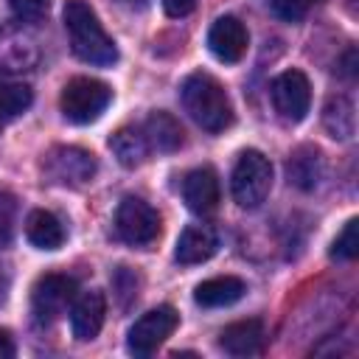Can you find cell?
Here are the masks:
<instances>
[{
	"instance_id": "1",
	"label": "cell",
	"mask_w": 359,
	"mask_h": 359,
	"mask_svg": "<svg viewBox=\"0 0 359 359\" xmlns=\"http://www.w3.org/2000/svg\"><path fill=\"white\" fill-rule=\"evenodd\" d=\"M65 28L70 36L73 53L87 65H112L118 62V48L112 36L98 22L95 11L84 0H67L65 6Z\"/></svg>"
},
{
	"instance_id": "2",
	"label": "cell",
	"mask_w": 359,
	"mask_h": 359,
	"mask_svg": "<svg viewBox=\"0 0 359 359\" xmlns=\"http://www.w3.org/2000/svg\"><path fill=\"white\" fill-rule=\"evenodd\" d=\"M180 98L185 112L205 132H224L233 123V104L210 73H191L180 87Z\"/></svg>"
},
{
	"instance_id": "3",
	"label": "cell",
	"mask_w": 359,
	"mask_h": 359,
	"mask_svg": "<svg viewBox=\"0 0 359 359\" xmlns=\"http://www.w3.org/2000/svg\"><path fill=\"white\" fill-rule=\"evenodd\" d=\"M269 188H272V163L258 149L241 151L230 177V194L236 205L252 210L269 196Z\"/></svg>"
},
{
	"instance_id": "4",
	"label": "cell",
	"mask_w": 359,
	"mask_h": 359,
	"mask_svg": "<svg viewBox=\"0 0 359 359\" xmlns=\"http://www.w3.org/2000/svg\"><path fill=\"white\" fill-rule=\"evenodd\" d=\"M109 98H112V90L104 81L90 76H76L62 87L59 107L70 123H93L107 109Z\"/></svg>"
},
{
	"instance_id": "5",
	"label": "cell",
	"mask_w": 359,
	"mask_h": 359,
	"mask_svg": "<svg viewBox=\"0 0 359 359\" xmlns=\"http://www.w3.org/2000/svg\"><path fill=\"white\" fill-rule=\"evenodd\" d=\"M95 168H98L95 154L81 146H53L42 163L48 182L65 185V188H79L90 182L95 177Z\"/></svg>"
},
{
	"instance_id": "6",
	"label": "cell",
	"mask_w": 359,
	"mask_h": 359,
	"mask_svg": "<svg viewBox=\"0 0 359 359\" xmlns=\"http://www.w3.org/2000/svg\"><path fill=\"white\" fill-rule=\"evenodd\" d=\"M115 233L132 247H149L160 236V213L146 199L126 196L115 210Z\"/></svg>"
},
{
	"instance_id": "7",
	"label": "cell",
	"mask_w": 359,
	"mask_h": 359,
	"mask_svg": "<svg viewBox=\"0 0 359 359\" xmlns=\"http://www.w3.org/2000/svg\"><path fill=\"white\" fill-rule=\"evenodd\" d=\"M76 294H79L76 278L59 275V272L42 275L31 289V314H34V320L39 325H50L53 320L62 317V311L67 306H73Z\"/></svg>"
},
{
	"instance_id": "8",
	"label": "cell",
	"mask_w": 359,
	"mask_h": 359,
	"mask_svg": "<svg viewBox=\"0 0 359 359\" xmlns=\"http://www.w3.org/2000/svg\"><path fill=\"white\" fill-rule=\"evenodd\" d=\"M177 325H180V314L171 306H157V309L146 311L129 328V337H126L129 353H135V356H151L174 334Z\"/></svg>"
},
{
	"instance_id": "9",
	"label": "cell",
	"mask_w": 359,
	"mask_h": 359,
	"mask_svg": "<svg viewBox=\"0 0 359 359\" xmlns=\"http://www.w3.org/2000/svg\"><path fill=\"white\" fill-rule=\"evenodd\" d=\"M269 93H272V104L283 121L297 123L306 118V112L311 107V84L303 70H283L280 76H275Z\"/></svg>"
},
{
	"instance_id": "10",
	"label": "cell",
	"mask_w": 359,
	"mask_h": 359,
	"mask_svg": "<svg viewBox=\"0 0 359 359\" xmlns=\"http://www.w3.org/2000/svg\"><path fill=\"white\" fill-rule=\"evenodd\" d=\"M247 28L238 17H219L208 31V48L219 62H238L247 53Z\"/></svg>"
},
{
	"instance_id": "11",
	"label": "cell",
	"mask_w": 359,
	"mask_h": 359,
	"mask_svg": "<svg viewBox=\"0 0 359 359\" xmlns=\"http://www.w3.org/2000/svg\"><path fill=\"white\" fill-rule=\"evenodd\" d=\"M104 314H107V300L101 292H84L76 294L73 306H70V328L73 337L81 342H90L98 337L101 325H104Z\"/></svg>"
},
{
	"instance_id": "12",
	"label": "cell",
	"mask_w": 359,
	"mask_h": 359,
	"mask_svg": "<svg viewBox=\"0 0 359 359\" xmlns=\"http://www.w3.org/2000/svg\"><path fill=\"white\" fill-rule=\"evenodd\" d=\"M182 199L199 216L213 213L216 205H219V177H216V171L208 168V165L188 171L185 180H182Z\"/></svg>"
},
{
	"instance_id": "13",
	"label": "cell",
	"mask_w": 359,
	"mask_h": 359,
	"mask_svg": "<svg viewBox=\"0 0 359 359\" xmlns=\"http://www.w3.org/2000/svg\"><path fill=\"white\" fill-rule=\"evenodd\" d=\"M219 250V236L213 227L208 224H188L180 238H177V250H174V258L185 266L191 264H202L208 261L213 252Z\"/></svg>"
},
{
	"instance_id": "14",
	"label": "cell",
	"mask_w": 359,
	"mask_h": 359,
	"mask_svg": "<svg viewBox=\"0 0 359 359\" xmlns=\"http://www.w3.org/2000/svg\"><path fill=\"white\" fill-rule=\"evenodd\" d=\"M264 345V323L261 320H238L230 323L219 334V348L230 356H252Z\"/></svg>"
},
{
	"instance_id": "15",
	"label": "cell",
	"mask_w": 359,
	"mask_h": 359,
	"mask_svg": "<svg viewBox=\"0 0 359 359\" xmlns=\"http://www.w3.org/2000/svg\"><path fill=\"white\" fill-rule=\"evenodd\" d=\"M247 292V283L236 275H219V278H208L194 289V300L202 309H222V306H233L236 300H241Z\"/></svg>"
},
{
	"instance_id": "16",
	"label": "cell",
	"mask_w": 359,
	"mask_h": 359,
	"mask_svg": "<svg viewBox=\"0 0 359 359\" xmlns=\"http://www.w3.org/2000/svg\"><path fill=\"white\" fill-rule=\"evenodd\" d=\"M286 177L289 185L300 188V191H314L320 177H323V157L320 149L314 146H297L289 160H286Z\"/></svg>"
},
{
	"instance_id": "17",
	"label": "cell",
	"mask_w": 359,
	"mask_h": 359,
	"mask_svg": "<svg viewBox=\"0 0 359 359\" xmlns=\"http://www.w3.org/2000/svg\"><path fill=\"white\" fill-rule=\"evenodd\" d=\"M143 135H146V143L149 149H157V151H177L182 146V126L180 121L171 115V112H151L146 126H143Z\"/></svg>"
},
{
	"instance_id": "18",
	"label": "cell",
	"mask_w": 359,
	"mask_h": 359,
	"mask_svg": "<svg viewBox=\"0 0 359 359\" xmlns=\"http://www.w3.org/2000/svg\"><path fill=\"white\" fill-rule=\"evenodd\" d=\"M25 236L39 250H59L65 244V227L50 210H34L25 219Z\"/></svg>"
},
{
	"instance_id": "19",
	"label": "cell",
	"mask_w": 359,
	"mask_h": 359,
	"mask_svg": "<svg viewBox=\"0 0 359 359\" xmlns=\"http://www.w3.org/2000/svg\"><path fill=\"white\" fill-rule=\"evenodd\" d=\"M109 149H112V154L118 157V163L126 165V168L140 165V163L146 160V154H149L146 135H143L140 129H135V126H121V129L109 137Z\"/></svg>"
},
{
	"instance_id": "20",
	"label": "cell",
	"mask_w": 359,
	"mask_h": 359,
	"mask_svg": "<svg viewBox=\"0 0 359 359\" xmlns=\"http://www.w3.org/2000/svg\"><path fill=\"white\" fill-rule=\"evenodd\" d=\"M323 126L334 140H348L356 129V112L353 104L345 95H334L323 107Z\"/></svg>"
},
{
	"instance_id": "21",
	"label": "cell",
	"mask_w": 359,
	"mask_h": 359,
	"mask_svg": "<svg viewBox=\"0 0 359 359\" xmlns=\"http://www.w3.org/2000/svg\"><path fill=\"white\" fill-rule=\"evenodd\" d=\"M34 101V93L28 84H17V81H0V132L6 123H11L14 118H20Z\"/></svg>"
},
{
	"instance_id": "22",
	"label": "cell",
	"mask_w": 359,
	"mask_h": 359,
	"mask_svg": "<svg viewBox=\"0 0 359 359\" xmlns=\"http://www.w3.org/2000/svg\"><path fill=\"white\" fill-rule=\"evenodd\" d=\"M356 230H359V222L356 219H348L345 227H342V233L331 244V258H337V261H353L356 258V252H359V236H356Z\"/></svg>"
},
{
	"instance_id": "23",
	"label": "cell",
	"mask_w": 359,
	"mask_h": 359,
	"mask_svg": "<svg viewBox=\"0 0 359 359\" xmlns=\"http://www.w3.org/2000/svg\"><path fill=\"white\" fill-rule=\"evenodd\" d=\"M14 219H17V199L0 188V247H6L14 236Z\"/></svg>"
},
{
	"instance_id": "24",
	"label": "cell",
	"mask_w": 359,
	"mask_h": 359,
	"mask_svg": "<svg viewBox=\"0 0 359 359\" xmlns=\"http://www.w3.org/2000/svg\"><path fill=\"white\" fill-rule=\"evenodd\" d=\"M317 3H320V0H272V11H275L280 20H286V22H297V20H303Z\"/></svg>"
},
{
	"instance_id": "25",
	"label": "cell",
	"mask_w": 359,
	"mask_h": 359,
	"mask_svg": "<svg viewBox=\"0 0 359 359\" xmlns=\"http://www.w3.org/2000/svg\"><path fill=\"white\" fill-rule=\"evenodd\" d=\"M8 6L14 11V17L25 20V22H36L48 11V0H8Z\"/></svg>"
},
{
	"instance_id": "26",
	"label": "cell",
	"mask_w": 359,
	"mask_h": 359,
	"mask_svg": "<svg viewBox=\"0 0 359 359\" xmlns=\"http://www.w3.org/2000/svg\"><path fill=\"white\" fill-rule=\"evenodd\" d=\"M112 286L118 289V294H121V297H137V275H135V272H129L126 266H118V269H115Z\"/></svg>"
},
{
	"instance_id": "27",
	"label": "cell",
	"mask_w": 359,
	"mask_h": 359,
	"mask_svg": "<svg viewBox=\"0 0 359 359\" xmlns=\"http://www.w3.org/2000/svg\"><path fill=\"white\" fill-rule=\"evenodd\" d=\"M194 6H196V0H163V8L168 17H185L194 11Z\"/></svg>"
},
{
	"instance_id": "28",
	"label": "cell",
	"mask_w": 359,
	"mask_h": 359,
	"mask_svg": "<svg viewBox=\"0 0 359 359\" xmlns=\"http://www.w3.org/2000/svg\"><path fill=\"white\" fill-rule=\"evenodd\" d=\"M14 356V342H11V334L0 328V359H11Z\"/></svg>"
},
{
	"instance_id": "29",
	"label": "cell",
	"mask_w": 359,
	"mask_h": 359,
	"mask_svg": "<svg viewBox=\"0 0 359 359\" xmlns=\"http://www.w3.org/2000/svg\"><path fill=\"white\" fill-rule=\"evenodd\" d=\"M6 289H8V280H6V275H0V303L6 300Z\"/></svg>"
},
{
	"instance_id": "30",
	"label": "cell",
	"mask_w": 359,
	"mask_h": 359,
	"mask_svg": "<svg viewBox=\"0 0 359 359\" xmlns=\"http://www.w3.org/2000/svg\"><path fill=\"white\" fill-rule=\"evenodd\" d=\"M121 3H143V0H121Z\"/></svg>"
}]
</instances>
